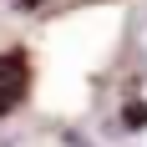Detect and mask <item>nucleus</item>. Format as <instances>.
<instances>
[{"mask_svg": "<svg viewBox=\"0 0 147 147\" xmlns=\"http://www.w3.org/2000/svg\"><path fill=\"white\" fill-rule=\"evenodd\" d=\"M26 81H30L26 56H20V51H5V56H0V96L20 102V96H26Z\"/></svg>", "mask_w": 147, "mask_h": 147, "instance_id": "f257e3e1", "label": "nucleus"}, {"mask_svg": "<svg viewBox=\"0 0 147 147\" xmlns=\"http://www.w3.org/2000/svg\"><path fill=\"white\" fill-rule=\"evenodd\" d=\"M66 147H91V142H81V137H76V132H71V137H66Z\"/></svg>", "mask_w": 147, "mask_h": 147, "instance_id": "f03ea898", "label": "nucleus"}, {"mask_svg": "<svg viewBox=\"0 0 147 147\" xmlns=\"http://www.w3.org/2000/svg\"><path fill=\"white\" fill-rule=\"evenodd\" d=\"M15 5H20V10H36V5H41V0H15Z\"/></svg>", "mask_w": 147, "mask_h": 147, "instance_id": "7ed1b4c3", "label": "nucleus"}, {"mask_svg": "<svg viewBox=\"0 0 147 147\" xmlns=\"http://www.w3.org/2000/svg\"><path fill=\"white\" fill-rule=\"evenodd\" d=\"M10 107H15V102H10V96H0V117H5V112H10Z\"/></svg>", "mask_w": 147, "mask_h": 147, "instance_id": "20e7f679", "label": "nucleus"}]
</instances>
